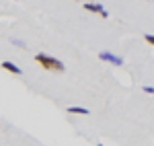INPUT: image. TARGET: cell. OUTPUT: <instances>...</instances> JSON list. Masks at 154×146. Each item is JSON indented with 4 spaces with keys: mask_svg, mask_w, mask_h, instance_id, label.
<instances>
[{
    "mask_svg": "<svg viewBox=\"0 0 154 146\" xmlns=\"http://www.w3.org/2000/svg\"><path fill=\"white\" fill-rule=\"evenodd\" d=\"M2 68H4V70H8L11 74H17V76H21V68H19L17 64L8 62V60H4V62H2Z\"/></svg>",
    "mask_w": 154,
    "mask_h": 146,
    "instance_id": "cell-4",
    "label": "cell"
},
{
    "mask_svg": "<svg viewBox=\"0 0 154 146\" xmlns=\"http://www.w3.org/2000/svg\"><path fill=\"white\" fill-rule=\"evenodd\" d=\"M142 89H144V93H148V95H154V86H148V85H146V86H142Z\"/></svg>",
    "mask_w": 154,
    "mask_h": 146,
    "instance_id": "cell-6",
    "label": "cell"
},
{
    "mask_svg": "<svg viewBox=\"0 0 154 146\" xmlns=\"http://www.w3.org/2000/svg\"><path fill=\"white\" fill-rule=\"evenodd\" d=\"M97 146H103V144H97Z\"/></svg>",
    "mask_w": 154,
    "mask_h": 146,
    "instance_id": "cell-9",
    "label": "cell"
},
{
    "mask_svg": "<svg viewBox=\"0 0 154 146\" xmlns=\"http://www.w3.org/2000/svg\"><path fill=\"white\" fill-rule=\"evenodd\" d=\"M35 62L43 68V70H54V72H64V64L58 60V58H51L48 54H37L35 56Z\"/></svg>",
    "mask_w": 154,
    "mask_h": 146,
    "instance_id": "cell-1",
    "label": "cell"
},
{
    "mask_svg": "<svg viewBox=\"0 0 154 146\" xmlns=\"http://www.w3.org/2000/svg\"><path fill=\"white\" fill-rule=\"evenodd\" d=\"M148 2H150V0H148Z\"/></svg>",
    "mask_w": 154,
    "mask_h": 146,
    "instance_id": "cell-10",
    "label": "cell"
},
{
    "mask_svg": "<svg viewBox=\"0 0 154 146\" xmlns=\"http://www.w3.org/2000/svg\"><path fill=\"white\" fill-rule=\"evenodd\" d=\"M12 43H14V45H19V48H25V43H23V41H19V39H12Z\"/></svg>",
    "mask_w": 154,
    "mask_h": 146,
    "instance_id": "cell-8",
    "label": "cell"
},
{
    "mask_svg": "<svg viewBox=\"0 0 154 146\" xmlns=\"http://www.w3.org/2000/svg\"><path fill=\"white\" fill-rule=\"evenodd\" d=\"M144 39H146L150 45H154V35H144Z\"/></svg>",
    "mask_w": 154,
    "mask_h": 146,
    "instance_id": "cell-7",
    "label": "cell"
},
{
    "mask_svg": "<svg viewBox=\"0 0 154 146\" xmlns=\"http://www.w3.org/2000/svg\"><path fill=\"white\" fill-rule=\"evenodd\" d=\"M68 113H74V115H88V109H86V107H68Z\"/></svg>",
    "mask_w": 154,
    "mask_h": 146,
    "instance_id": "cell-5",
    "label": "cell"
},
{
    "mask_svg": "<svg viewBox=\"0 0 154 146\" xmlns=\"http://www.w3.org/2000/svg\"><path fill=\"white\" fill-rule=\"evenodd\" d=\"M99 58H101L103 62H109V64H113V66H123V58L115 56L113 51H101V54H99Z\"/></svg>",
    "mask_w": 154,
    "mask_h": 146,
    "instance_id": "cell-2",
    "label": "cell"
},
{
    "mask_svg": "<svg viewBox=\"0 0 154 146\" xmlns=\"http://www.w3.org/2000/svg\"><path fill=\"white\" fill-rule=\"evenodd\" d=\"M82 6L86 8V11L91 12H97V14H101L103 19H109V12L103 8V4H97V2H82Z\"/></svg>",
    "mask_w": 154,
    "mask_h": 146,
    "instance_id": "cell-3",
    "label": "cell"
}]
</instances>
